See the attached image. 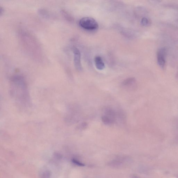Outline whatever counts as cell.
<instances>
[{
    "instance_id": "obj_10",
    "label": "cell",
    "mask_w": 178,
    "mask_h": 178,
    "mask_svg": "<svg viewBox=\"0 0 178 178\" xmlns=\"http://www.w3.org/2000/svg\"><path fill=\"white\" fill-rule=\"evenodd\" d=\"M61 12L62 14L63 15L64 18H65L66 20L70 21V22H72L73 20L72 17L70 16V15L67 12L65 11V10H62Z\"/></svg>"
},
{
    "instance_id": "obj_9",
    "label": "cell",
    "mask_w": 178,
    "mask_h": 178,
    "mask_svg": "<svg viewBox=\"0 0 178 178\" xmlns=\"http://www.w3.org/2000/svg\"><path fill=\"white\" fill-rule=\"evenodd\" d=\"M101 120L102 121L104 124L107 125H110L114 123L115 122L110 118L107 116L105 115H103L101 117Z\"/></svg>"
},
{
    "instance_id": "obj_2",
    "label": "cell",
    "mask_w": 178,
    "mask_h": 178,
    "mask_svg": "<svg viewBox=\"0 0 178 178\" xmlns=\"http://www.w3.org/2000/svg\"><path fill=\"white\" fill-rule=\"evenodd\" d=\"M79 24L83 29L88 31H95L98 27L97 21L91 17H84L81 19L79 21Z\"/></svg>"
},
{
    "instance_id": "obj_11",
    "label": "cell",
    "mask_w": 178,
    "mask_h": 178,
    "mask_svg": "<svg viewBox=\"0 0 178 178\" xmlns=\"http://www.w3.org/2000/svg\"><path fill=\"white\" fill-rule=\"evenodd\" d=\"M142 25L144 26H147L150 25V21L146 18H143L141 20Z\"/></svg>"
},
{
    "instance_id": "obj_4",
    "label": "cell",
    "mask_w": 178,
    "mask_h": 178,
    "mask_svg": "<svg viewBox=\"0 0 178 178\" xmlns=\"http://www.w3.org/2000/svg\"><path fill=\"white\" fill-rule=\"evenodd\" d=\"M166 55L165 48H161L158 50L157 54L158 63L162 68H164L165 65Z\"/></svg>"
},
{
    "instance_id": "obj_7",
    "label": "cell",
    "mask_w": 178,
    "mask_h": 178,
    "mask_svg": "<svg viewBox=\"0 0 178 178\" xmlns=\"http://www.w3.org/2000/svg\"><path fill=\"white\" fill-rule=\"evenodd\" d=\"M136 82V79L133 77L126 79L122 83V85L124 87H129Z\"/></svg>"
},
{
    "instance_id": "obj_8",
    "label": "cell",
    "mask_w": 178,
    "mask_h": 178,
    "mask_svg": "<svg viewBox=\"0 0 178 178\" xmlns=\"http://www.w3.org/2000/svg\"><path fill=\"white\" fill-rule=\"evenodd\" d=\"M38 12L40 16L45 18L49 19L51 17V15L50 12L44 8L39 10Z\"/></svg>"
},
{
    "instance_id": "obj_13",
    "label": "cell",
    "mask_w": 178,
    "mask_h": 178,
    "mask_svg": "<svg viewBox=\"0 0 178 178\" xmlns=\"http://www.w3.org/2000/svg\"><path fill=\"white\" fill-rule=\"evenodd\" d=\"M132 178H139L138 177L136 176H133Z\"/></svg>"
},
{
    "instance_id": "obj_1",
    "label": "cell",
    "mask_w": 178,
    "mask_h": 178,
    "mask_svg": "<svg viewBox=\"0 0 178 178\" xmlns=\"http://www.w3.org/2000/svg\"><path fill=\"white\" fill-rule=\"evenodd\" d=\"M10 93L13 97L23 104H28L29 96L24 77L19 75L14 76L10 80Z\"/></svg>"
},
{
    "instance_id": "obj_12",
    "label": "cell",
    "mask_w": 178,
    "mask_h": 178,
    "mask_svg": "<svg viewBox=\"0 0 178 178\" xmlns=\"http://www.w3.org/2000/svg\"><path fill=\"white\" fill-rule=\"evenodd\" d=\"M72 161L76 165H77L78 166L83 167L84 166H85L84 164H83V162L79 161L78 160L75 159H74L72 160Z\"/></svg>"
},
{
    "instance_id": "obj_5",
    "label": "cell",
    "mask_w": 178,
    "mask_h": 178,
    "mask_svg": "<svg viewBox=\"0 0 178 178\" xmlns=\"http://www.w3.org/2000/svg\"><path fill=\"white\" fill-rule=\"evenodd\" d=\"M96 67L98 70H102L105 67V64L102 57L99 56L95 57L94 59Z\"/></svg>"
},
{
    "instance_id": "obj_6",
    "label": "cell",
    "mask_w": 178,
    "mask_h": 178,
    "mask_svg": "<svg viewBox=\"0 0 178 178\" xmlns=\"http://www.w3.org/2000/svg\"><path fill=\"white\" fill-rule=\"evenodd\" d=\"M115 121L116 113L114 110L110 108H107L105 111V115Z\"/></svg>"
},
{
    "instance_id": "obj_3",
    "label": "cell",
    "mask_w": 178,
    "mask_h": 178,
    "mask_svg": "<svg viewBox=\"0 0 178 178\" xmlns=\"http://www.w3.org/2000/svg\"><path fill=\"white\" fill-rule=\"evenodd\" d=\"M73 52L74 55V63L75 67L79 71L83 70L81 61V54L80 51L76 47L74 46L72 48Z\"/></svg>"
}]
</instances>
